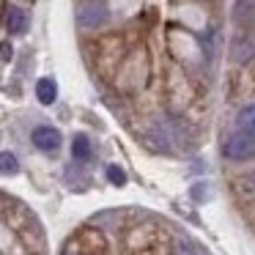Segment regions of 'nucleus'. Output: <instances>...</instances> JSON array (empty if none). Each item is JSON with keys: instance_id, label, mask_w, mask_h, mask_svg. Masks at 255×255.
Returning <instances> with one entry per match:
<instances>
[{"instance_id": "5", "label": "nucleus", "mask_w": 255, "mask_h": 255, "mask_svg": "<svg viewBox=\"0 0 255 255\" xmlns=\"http://www.w3.org/2000/svg\"><path fill=\"white\" fill-rule=\"evenodd\" d=\"M28 11L25 8H19V6H14V8H8V14H6V28H8V33H14V36H22L25 30H28Z\"/></svg>"}, {"instance_id": "14", "label": "nucleus", "mask_w": 255, "mask_h": 255, "mask_svg": "<svg viewBox=\"0 0 255 255\" xmlns=\"http://www.w3.org/2000/svg\"><path fill=\"white\" fill-rule=\"evenodd\" d=\"M250 184H253V187H255V176H250Z\"/></svg>"}, {"instance_id": "7", "label": "nucleus", "mask_w": 255, "mask_h": 255, "mask_svg": "<svg viewBox=\"0 0 255 255\" xmlns=\"http://www.w3.org/2000/svg\"><path fill=\"white\" fill-rule=\"evenodd\" d=\"M72 156L77 162H88L91 156H94V148H91L88 134H74V140H72Z\"/></svg>"}, {"instance_id": "10", "label": "nucleus", "mask_w": 255, "mask_h": 255, "mask_svg": "<svg viewBox=\"0 0 255 255\" xmlns=\"http://www.w3.org/2000/svg\"><path fill=\"white\" fill-rule=\"evenodd\" d=\"M253 55V44H250V41H244V39H236L233 41V58H236V61H247V58Z\"/></svg>"}, {"instance_id": "9", "label": "nucleus", "mask_w": 255, "mask_h": 255, "mask_svg": "<svg viewBox=\"0 0 255 255\" xmlns=\"http://www.w3.org/2000/svg\"><path fill=\"white\" fill-rule=\"evenodd\" d=\"M17 170H19L17 156H14L11 151H0V173H8V176H14Z\"/></svg>"}, {"instance_id": "3", "label": "nucleus", "mask_w": 255, "mask_h": 255, "mask_svg": "<svg viewBox=\"0 0 255 255\" xmlns=\"http://www.w3.org/2000/svg\"><path fill=\"white\" fill-rule=\"evenodd\" d=\"M30 140H33L36 148L47 151V154L61 148V132H58V129H52V127H36L33 134H30Z\"/></svg>"}, {"instance_id": "4", "label": "nucleus", "mask_w": 255, "mask_h": 255, "mask_svg": "<svg viewBox=\"0 0 255 255\" xmlns=\"http://www.w3.org/2000/svg\"><path fill=\"white\" fill-rule=\"evenodd\" d=\"M233 22L239 28H250L255 22V0H236L233 3Z\"/></svg>"}, {"instance_id": "12", "label": "nucleus", "mask_w": 255, "mask_h": 255, "mask_svg": "<svg viewBox=\"0 0 255 255\" xmlns=\"http://www.w3.org/2000/svg\"><path fill=\"white\" fill-rule=\"evenodd\" d=\"M178 255H206L203 250H198L195 244H189V242H181L178 244Z\"/></svg>"}, {"instance_id": "11", "label": "nucleus", "mask_w": 255, "mask_h": 255, "mask_svg": "<svg viewBox=\"0 0 255 255\" xmlns=\"http://www.w3.org/2000/svg\"><path fill=\"white\" fill-rule=\"evenodd\" d=\"M107 178H110L116 187H124V184H127V173H124L118 165H110V167H107Z\"/></svg>"}, {"instance_id": "1", "label": "nucleus", "mask_w": 255, "mask_h": 255, "mask_svg": "<svg viewBox=\"0 0 255 255\" xmlns=\"http://www.w3.org/2000/svg\"><path fill=\"white\" fill-rule=\"evenodd\" d=\"M225 156L231 162H250L255 159V134L244 132V129H236L233 134H228L225 140Z\"/></svg>"}, {"instance_id": "13", "label": "nucleus", "mask_w": 255, "mask_h": 255, "mask_svg": "<svg viewBox=\"0 0 255 255\" xmlns=\"http://www.w3.org/2000/svg\"><path fill=\"white\" fill-rule=\"evenodd\" d=\"M0 52H3V58H6V61L11 58V47H8V44H0Z\"/></svg>"}, {"instance_id": "2", "label": "nucleus", "mask_w": 255, "mask_h": 255, "mask_svg": "<svg viewBox=\"0 0 255 255\" xmlns=\"http://www.w3.org/2000/svg\"><path fill=\"white\" fill-rule=\"evenodd\" d=\"M77 22L83 25V28H99L102 22H107L105 3H99V0L83 3V6H80V11H77Z\"/></svg>"}, {"instance_id": "6", "label": "nucleus", "mask_w": 255, "mask_h": 255, "mask_svg": "<svg viewBox=\"0 0 255 255\" xmlns=\"http://www.w3.org/2000/svg\"><path fill=\"white\" fill-rule=\"evenodd\" d=\"M36 99L41 102V105H52V102L58 99V85L52 77H41L39 83H36Z\"/></svg>"}, {"instance_id": "8", "label": "nucleus", "mask_w": 255, "mask_h": 255, "mask_svg": "<svg viewBox=\"0 0 255 255\" xmlns=\"http://www.w3.org/2000/svg\"><path fill=\"white\" fill-rule=\"evenodd\" d=\"M239 129L255 134V105H247L242 113H239Z\"/></svg>"}]
</instances>
